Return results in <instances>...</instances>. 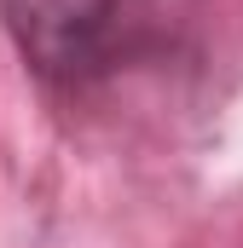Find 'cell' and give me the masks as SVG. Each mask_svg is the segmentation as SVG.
Segmentation results:
<instances>
[{"label":"cell","mask_w":243,"mask_h":248,"mask_svg":"<svg viewBox=\"0 0 243 248\" xmlns=\"http://www.w3.org/2000/svg\"><path fill=\"white\" fill-rule=\"evenodd\" d=\"M23 63L64 93L116 75L151 41V0H0Z\"/></svg>","instance_id":"1"}]
</instances>
